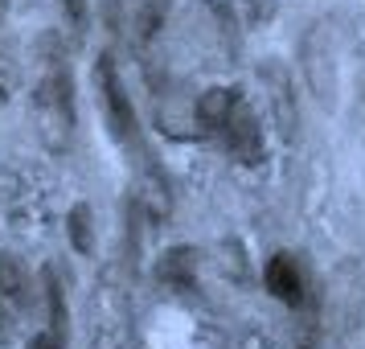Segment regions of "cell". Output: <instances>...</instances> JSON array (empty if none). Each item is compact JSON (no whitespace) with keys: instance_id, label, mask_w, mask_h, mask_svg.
I'll use <instances>...</instances> for the list:
<instances>
[{"instance_id":"8992f818","label":"cell","mask_w":365,"mask_h":349,"mask_svg":"<svg viewBox=\"0 0 365 349\" xmlns=\"http://www.w3.org/2000/svg\"><path fill=\"white\" fill-rule=\"evenodd\" d=\"M193 259H197V255H193L189 247H173L165 259H160L156 275H160L165 283H173V288L189 292V288H193Z\"/></svg>"},{"instance_id":"3957f363","label":"cell","mask_w":365,"mask_h":349,"mask_svg":"<svg viewBox=\"0 0 365 349\" xmlns=\"http://www.w3.org/2000/svg\"><path fill=\"white\" fill-rule=\"evenodd\" d=\"M37 119H41V132L50 136V144H66V136L74 132V86H70L66 70H53L37 86Z\"/></svg>"},{"instance_id":"52a82bcc","label":"cell","mask_w":365,"mask_h":349,"mask_svg":"<svg viewBox=\"0 0 365 349\" xmlns=\"http://www.w3.org/2000/svg\"><path fill=\"white\" fill-rule=\"evenodd\" d=\"M165 13H168V0H135V41H152L165 25Z\"/></svg>"},{"instance_id":"277c9868","label":"cell","mask_w":365,"mask_h":349,"mask_svg":"<svg viewBox=\"0 0 365 349\" xmlns=\"http://www.w3.org/2000/svg\"><path fill=\"white\" fill-rule=\"evenodd\" d=\"M29 308V280L13 255H0V337H9L21 313Z\"/></svg>"},{"instance_id":"6da1fadb","label":"cell","mask_w":365,"mask_h":349,"mask_svg":"<svg viewBox=\"0 0 365 349\" xmlns=\"http://www.w3.org/2000/svg\"><path fill=\"white\" fill-rule=\"evenodd\" d=\"M197 123L205 132H214L226 148L242 161V165H255L263 156V140H259V119L247 107L242 91L238 86H214L197 99Z\"/></svg>"},{"instance_id":"30bf717a","label":"cell","mask_w":365,"mask_h":349,"mask_svg":"<svg viewBox=\"0 0 365 349\" xmlns=\"http://www.w3.org/2000/svg\"><path fill=\"white\" fill-rule=\"evenodd\" d=\"M66 345V341H62V337H58V333H37V337H29V349H62Z\"/></svg>"},{"instance_id":"ba28073f","label":"cell","mask_w":365,"mask_h":349,"mask_svg":"<svg viewBox=\"0 0 365 349\" xmlns=\"http://www.w3.org/2000/svg\"><path fill=\"white\" fill-rule=\"evenodd\" d=\"M46 300H50V329L66 341V304H62V288L53 271H46Z\"/></svg>"},{"instance_id":"4fadbf2b","label":"cell","mask_w":365,"mask_h":349,"mask_svg":"<svg viewBox=\"0 0 365 349\" xmlns=\"http://www.w3.org/2000/svg\"><path fill=\"white\" fill-rule=\"evenodd\" d=\"M304 349H308V345H304Z\"/></svg>"},{"instance_id":"7a4b0ae2","label":"cell","mask_w":365,"mask_h":349,"mask_svg":"<svg viewBox=\"0 0 365 349\" xmlns=\"http://www.w3.org/2000/svg\"><path fill=\"white\" fill-rule=\"evenodd\" d=\"M95 74H99V95H103V111H107V123H111V132H115V140L123 144V148H132L144 156V140H140V123H135V111L132 103H128V91H123V83H119L115 74V62H111V54H103L99 66H95Z\"/></svg>"},{"instance_id":"8fae6325","label":"cell","mask_w":365,"mask_h":349,"mask_svg":"<svg viewBox=\"0 0 365 349\" xmlns=\"http://www.w3.org/2000/svg\"><path fill=\"white\" fill-rule=\"evenodd\" d=\"M62 4H66L70 21H74V25L83 29V25H86V0H62Z\"/></svg>"},{"instance_id":"7c38bea8","label":"cell","mask_w":365,"mask_h":349,"mask_svg":"<svg viewBox=\"0 0 365 349\" xmlns=\"http://www.w3.org/2000/svg\"><path fill=\"white\" fill-rule=\"evenodd\" d=\"M0 9H4V0H0Z\"/></svg>"},{"instance_id":"5b68a950","label":"cell","mask_w":365,"mask_h":349,"mask_svg":"<svg viewBox=\"0 0 365 349\" xmlns=\"http://www.w3.org/2000/svg\"><path fill=\"white\" fill-rule=\"evenodd\" d=\"M263 280H267V292L275 300H283V304H304V271H299V263L292 259V255H271V263H267L263 271Z\"/></svg>"},{"instance_id":"9c48e42d","label":"cell","mask_w":365,"mask_h":349,"mask_svg":"<svg viewBox=\"0 0 365 349\" xmlns=\"http://www.w3.org/2000/svg\"><path fill=\"white\" fill-rule=\"evenodd\" d=\"M86 218H91L86 206H74V210H70V238H74V247L83 251V255L95 247V243H91V231H86Z\"/></svg>"}]
</instances>
